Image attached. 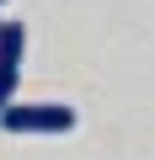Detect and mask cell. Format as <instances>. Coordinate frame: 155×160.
Here are the masks:
<instances>
[{
    "instance_id": "cell-3",
    "label": "cell",
    "mask_w": 155,
    "mask_h": 160,
    "mask_svg": "<svg viewBox=\"0 0 155 160\" xmlns=\"http://www.w3.org/2000/svg\"><path fill=\"white\" fill-rule=\"evenodd\" d=\"M0 6H6V0H0Z\"/></svg>"
},
{
    "instance_id": "cell-4",
    "label": "cell",
    "mask_w": 155,
    "mask_h": 160,
    "mask_svg": "<svg viewBox=\"0 0 155 160\" xmlns=\"http://www.w3.org/2000/svg\"><path fill=\"white\" fill-rule=\"evenodd\" d=\"M0 27H6V22H0Z\"/></svg>"
},
{
    "instance_id": "cell-2",
    "label": "cell",
    "mask_w": 155,
    "mask_h": 160,
    "mask_svg": "<svg viewBox=\"0 0 155 160\" xmlns=\"http://www.w3.org/2000/svg\"><path fill=\"white\" fill-rule=\"evenodd\" d=\"M16 80H22V64L16 59H0V107L16 102Z\"/></svg>"
},
{
    "instance_id": "cell-1",
    "label": "cell",
    "mask_w": 155,
    "mask_h": 160,
    "mask_svg": "<svg viewBox=\"0 0 155 160\" xmlns=\"http://www.w3.org/2000/svg\"><path fill=\"white\" fill-rule=\"evenodd\" d=\"M0 128L6 133H70L75 107H64V102H6L0 107Z\"/></svg>"
}]
</instances>
